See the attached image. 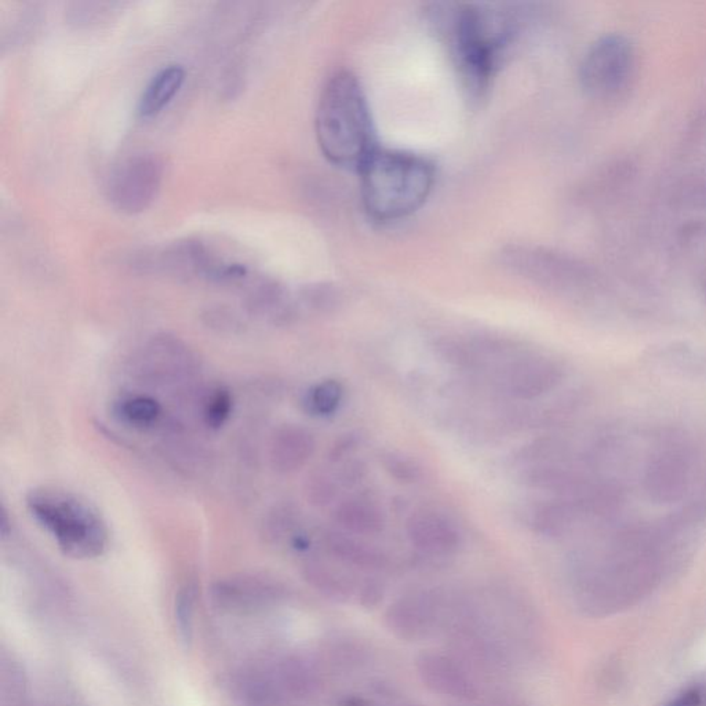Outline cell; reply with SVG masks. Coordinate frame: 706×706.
<instances>
[{"instance_id":"cell-15","label":"cell","mask_w":706,"mask_h":706,"mask_svg":"<svg viewBox=\"0 0 706 706\" xmlns=\"http://www.w3.org/2000/svg\"><path fill=\"white\" fill-rule=\"evenodd\" d=\"M342 384L337 380H324L308 389L304 396V408L311 416L324 418L337 413L343 402Z\"/></svg>"},{"instance_id":"cell-26","label":"cell","mask_w":706,"mask_h":706,"mask_svg":"<svg viewBox=\"0 0 706 706\" xmlns=\"http://www.w3.org/2000/svg\"><path fill=\"white\" fill-rule=\"evenodd\" d=\"M364 475H366V467H364V462H346V464L343 465L342 469H341L340 476H338L340 480L338 481H340L342 486L352 487L361 483Z\"/></svg>"},{"instance_id":"cell-1","label":"cell","mask_w":706,"mask_h":706,"mask_svg":"<svg viewBox=\"0 0 706 706\" xmlns=\"http://www.w3.org/2000/svg\"><path fill=\"white\" fill-rule=\"evenodd\" d=\"M470 99L489 91L515 32L507 13L476 4L443 5L432 13Z\"/></svg>"},{"instance_id":"cell-8","label":"cell","mask_w":706,"mask_h":706,"mask_svg":"<svg viewBox=\"0 0 706 706\" xmlns=\"http://www.w3.org/2000/svg\"><path fill=\"white\" fill-rule=\"evenodd\" d=\"M226 264L211 253L207 246L195 239L178 240L138 257V265L144 269L177 276H203L216 281L220 280Z\"/></svg>"},{"instance_id":"cell-14","label":"cell","mask_w":706,"mask_h":706,"mask_svg":"<svg viewBox=\"0 0 706 706\" xmlns=\"http://www.w3.org/2000/svg\"><path fill=\"white\" fill-rule=\"evenodd\" d=\"M326 543L335 557L349 564L364 569H380L385 564V556L380 551L345 532H327Z\"/></svg>"},{"instance_id":"cell-19","label":"cell","mask_w":706,"mask_h":706,"mask_svg":"<svg viewBox=\"0 0 706 706\" xmlns=\"http://www.w3.org/2000/svg\"><path fill=\"white\" fill-rule=\"evenodd\" d=\"M381 465L385 472L400 484H416L421 480V467L411 458L395 451L381 454Z\"/></svg>"},{"instance_id":"cell-24","label":"cell","mask_w":706,"mask_h":706,"mask_svg":"<svg viewBox=\"0 0 706 706\" xmlns=\"http://www.w3.org/2000/svg\"><path fill=\"white\" fill-rule=\"evenodd\" d=\"M195 597H196V594H195L194 585H186L178 594L177 605H175L178 632H180L181 639L185 643L191 642L192 639Z\"/></svg>"},{"instance_id":"cell-6","label":"cell","mask_w":706,"mask_h":706,"mask_svg":"<svg viewBox=\"0 0 706 706\" xmlns=\"http://www.w3.org/2000/svg\"><path fill=\"white\" fill-rule=\"evenodd\" d=\"M164 164L155 153H135L113 167L105 184V195L123 215L147 210L161 191Z\"/></svg>"},{"instance_id":"cell-3","label":"cell","mask_w":706,"mask_h":706,"mask_svg":"<svg viewBox=\"0 0 706 706\" xmlns=\"http://www.w3.org/2000/svg\"><path fill=\"white\" fill-rule=\"evenodd\" d=\"M358 172L364 210L378 223L414 215L434 189V164L416 153L378 147Z\"/></svg>"},{"instance_id":"cell-23","label":"cell","mask_w":706,"mask_h":706,"mask_svg":"<svg viewBox=\"0 0 706 706\" xmlns=\"http://www.w3.org/2000/svg\"><path fill=\"white\" fill-rule=\"evenodd\" d=\"M302 304L316 312H332L338 307L340 296L337 290L329 285H313L304 288L300 293Z\"/></svg>"},{"instance_id":"cell-12","label":"cell","mask_w":706,"mask_h":706,"mask_svg":"<svg viewBox=\"0 0 706 706\" xmlns=\"http://www.w3.org/2000/svg\"><path fill=\"white\" fill-rule=\"evenodd\" d=\"M186 72L181 65L162 68L153 75L138 100L137 112L142 119L155 118L177 96L185 82Z\"/></svg>"},{"instance_id":"cell-11","label":"cell","mask_w":706,"mask_h":706,"mask_svg":"<svg viewBox=\"0 0 706 706\" xmlns=\"http://www.w3.org/2000/svg\"><path fill=\"white\" fill-rule=\"evenodd\" d=\"M315 448V437L308 429L300 426L281 427L270 440V465L276 472L290 475L307 465Z\"/></svg>"},{"instance_id":"cell-27","label":"cell","mask_w":706,"mask_h":706,"mask_svg":"<svg viewBox=\"0 0 706 706\" xmlns=\"http://www.w3.org/2000/svg\"><path fill=\"white\" fill-rule=\"evenodd\" d=\"M703 692L700 689H691L679 695L665 706H702Z\"/></svg>"},{"instance_id":"cell-9","label":"cell","mask_w":706,"mask_h":706,"mask_svg":"<svg viewBox=\"0 0 706 706\" xmlns=\"http://www.w3.org/2000/svg\"><path fill=\"white\" fill-rule=\"evenodd\" d=\"M566 378V370L549 358H527L513 362L502 370V392L516 400L538 399L554 391Z\"/></svg>"},{"instance_id":"cell-7","label":"cell","mask_w":706,"mask_h":706,"mask_svg":"<svg viewBox=\"0 0 706 706\" xmlns=\"http://www.w3.org/2000/svg\"><path fill=\"white\" fill-rule=\"evenodd\" d=\"M635 69V48L618 34L597 39L584 56L580 82L584 90L597 99H608L624 90Z\"/></svg>"},{"instance_id":"cell-22","label":"cell","mask_w":706,"mask_h":706,"mask_svg":"<svg viewBox=\"0 0 706 706\" xmlns=\"http://www.w3.org/2000/svg\"><path fill=\"white\" fill-rule=\"evenodd\" d=\"M234 408V397L228 389L218 388L208 397L205 406V426L211 429H220L228 421Z\"/></svg>"},{"instance_id":"cell-16","label":"cell","mask_w":706,"mask_h":706,"mask_svg":"<svg viewBox=\"0 0 706 706\" xmlns=\"http://www.w3.org/2000/svg\"><path fill=\"white\" fill-rule=\"evenodd\" d=\"M424 675L428 678L429 683L434 684L435 689L446 694L465 695L469 691L468 681L465 680L462 673L448 659H437V657L426 659Z\"/></svg>"},{"instance_id":"cell-13","label":"cell","mask_w":706,"mask_h":706,"mask_svg":"<svg viewBox=\"0 0 706 706\" xmlns=\"http://www.w3.org/2000/svg\"><path fill=\"white\" fill-rule=\"evenodd\" d=\"M334 521L341 529L355 535H377L385 527L383 511L369 500L349 499L334 511Z\"/></svg>"},{"instance_id":"cell-10","label":"cell","mask_w":706,"mask_h":706,"mask_svg":"<svg viewBox=\"0 0 706 706\" xmlns=\"http://www.w3.org/2000/svg\"><path fill=\"white\" fill-rule=\"evenodd\" d=\"M406 532L414 548L432 556H448L456 553L461 545L457 527L437 512L414 513L406 524Z\"/></svg>"},{"instance_id":"cell-21","label":"cell","mask_w":706,"mask_h":706,"mask_svg":"<svg viewBox=\"0 0 706 706\" xmlns=\"http://www.w3.org/2000/svg\"><path fill=\"white\" fill-rule=\"evenodd\" d=\"M435 348L437 355L451 366L459 367V369H472L478 366V353L467 343L443 338L435 343Z\"/></svg>"},{"instance_id":"cell-4","label":"cell","mask_w":706,"mask_h":706,"mask_svg":"<svg viewBox=\"0 0 706 706\" xmlns=\"http://www.w3.org/2000/svg\"><path fill=\"white\" fill-rule=\"evenodd\" d=\"M26 507L68 556L94 559L107 549V524L89 502L72 492L54 487L31 490Z\"/></svg>"},{"instance_id":"cell-2","label":"cell","mask_w":706,"mask_h":706,"mask_svg":"<svg viewBox=\"0 0 706 706\" xmlns=\"http://www.w3.org/2000/svg\"><path fill=\"white\" fill-rule=\"evenodd\" d=\"M319 148L330 163L361 169L377 150L366 93L355 75L338 70L319 97L315 118Z\"/></svg>"},{"instance_id":"cell-17","label":"cell","mask_w":706,"mask_h":706,"mask_svg":"<svg viewBox=\"0 0 706 706\" xmlns=\"http://www.w3.org/2000/svg\"><path fill=\"white\" fill-rule=\"evenodd\" d=\"M118 413L130 426L147 428L158 421L162 408L153 397L135 395L119 403Z\"/></svg>"},{"instance_id":"cell-5","label":"cell","mask_w":706,"mask_h":706,"mask_svg":"<svg viewBox=\"0 0 706 706\" xmlns=\"http://www.w3.org/2000/svg\"><path fill=\"white\" fill-rule=\"evenodd\" d=\"M698 454L681 435H659L643 467V489L653 501H680L697 475Z\"/></svg>"},{"instance_id":"cell-18","label":"cell","mask_w":706,"mask_h":706,"mask_svg":"<svg viewBox=\"0 0 706 706\" xmlns=\"http://www.w3.org/2000/svg\"><path fill=\"white\" fill-rule=\"evenodd\" d=\"M285 289L276 281L262 280L254 286L248 297L250 311L256 313H268L278 310L285 301Z\"/></svg>"},{"instance_id":"cell-20","label":"cell","mask_w":706,"mask_h":706,"mask_svg":"<svg viewBox=\"0 0 706 706\" xmlns=\"http://www.w3.org/2000/svg\"><path fill=\"white\" fill-rule=\"evenodd\" d=\"M305 490L311 504L319 508L329 507L337 499L338 481L329 473L318 470L308 478Z\"/></svg>"},{"instance_id":"cell-25","label":"cell","mask_w":706,"mask_h":706,"mask_svg":"<svg viewBox=\"0 0 706 706\" xmlns=\"http://www.w3.org/2000/svg\"><path fill=\"white\" fill-rule=\"evenodd\" d=\"M356 446H358V437L355 435H342V437H340L332 446V450H330V461L334 462V464L342 461L346 457L351 456L352 451L355 450Z\"/></svg>"}]
</instances>
